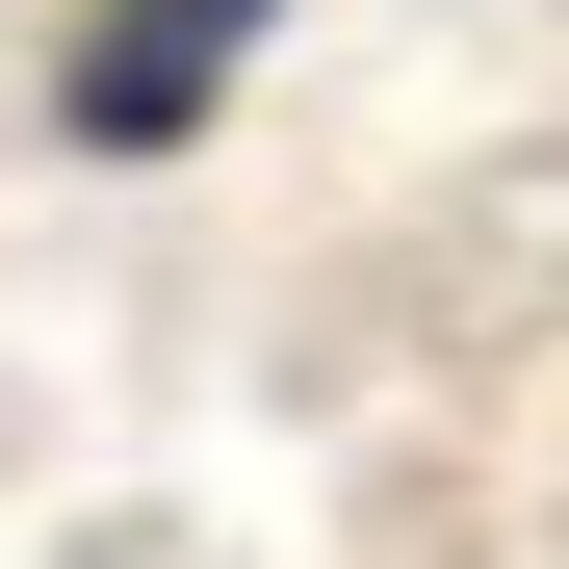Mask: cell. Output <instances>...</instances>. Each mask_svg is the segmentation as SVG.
<instances>
[{"instance_id": "obj_1", "label": "cell", "mask_w": 569, "mask_h": 569, "mask_svg": "<svg viewBox=\"0 0 569 569\" xmlns=\"http://www.w3.org/2000/svg\"><path fill=\"white\" fill-rule=\"evenodd\" d=\"M284 27V0H78V52H52V130L78 156H181L233 104V52Z\"/></svg>"}]
</instances>
